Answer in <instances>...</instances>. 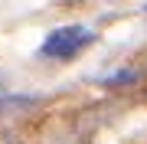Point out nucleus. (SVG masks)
Segmentation results:
<instances>
[{
	"mask_svg": "<svg viewBox=\"0 0 147 144\" xmlns=\"http://www.w3.org/2000/svg\"><path fill=\"white\" fill-rule=\"evenodd\" d=\"M137 75L131 72V69H121L118 75H111V79H105V85H124V82H134Z\"/></svg>",
	"mask_w": 147,
	"mask_h": 144,
	"instance_id": "2",
	"label": "nucleus"
},
{
	"mask_svg": "<svg viewBox=\"0 0 147 144\" xmlns=\"http://www.w3.org/2000/svg\"><path fill=\"white\" fill-rule=\"evenodd\" d=\"M92 43V33L85 26H59L46 36L42 43V56H53V59H72L82 46Z\"/></svg>",
	"mask_w": 147,
	"mask_h": 144,
	"instance_id": "1",
	"label": "nucleus"
}]
</instances>
